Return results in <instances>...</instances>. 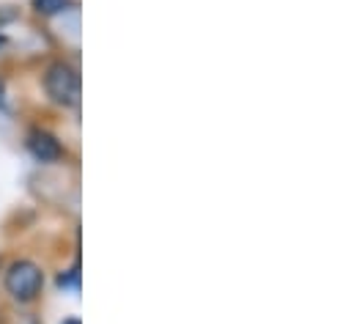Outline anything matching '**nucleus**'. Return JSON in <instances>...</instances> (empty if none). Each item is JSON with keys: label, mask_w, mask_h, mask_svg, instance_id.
Returning a JSON list of instances; mask_svg holds the SVG:
<instances>
[{"label": "nucleus", "mask_w": 354, "mask_h": 324, "mask_svg": "<svg viewBox=\"0 0 354 324\" xmlns=\"http://www.w3.org/2000/svg\"><path fill=\"white\" fill-rule=\"evenodd\" d=\"M41 283L44 275L33 261H14L6 272V291L19 303H30L41 291Z\"/></svg>", "instance_id": "f257e3e1"}, {"label": "nucleus", "mask_w": 354, "mask_h": 324, "mask_svg": "<svg viewBox=\"0 0 354 324\" xmlns=\"http://www.w3.org/2000/svg\"><path fill=\"white\" fill-rule=\"evenodd\" d=\"M44 88H47L50 99H53L55 105H64V107L77 105V99H80V78H77V72H75L69 64H64V61H58V64H53V66L47 69V75H44Z\"/></svg>", "instance_id": "f03ea898"}, {"label": "nucleus", "mask_w": 354, "mask_h": 324, "mask_svg": "<svg viewBox=\"0 0 354 324\" xmlns=\"http://www.w3.org/2000/svg\"><path fill=\"white\" fill-rule=\"evenodd\" d=\"M28 149H30V154L36 157L39 162H58L64 157V149H61V143L50 135V132H30V138H28Z\"/></svg>", "instance_id": "7ed1b4c3"}, {"label": "nucleus", "mask_w": 354, "mask_h": 324, "mask_svg": "<svg viewBox=\"0 0 354 324\" xmlns=\"http://www.w3.org/2000/svg\"><path fill=\"white\" fill-rule=\"evenodd\" d=\"M72 0H33V6H36V11H41V14H58L61 8H66Z\"/></svg>", "instance_id": "20e7f679"}, {"label": "nucleus", "mask_w": 354, "mask_h": 324, "mask_svg": "<svg viewBox=\"0 0 354 324\" xmlns=\"http://www.w3.org/2000/svg\"><path fill=\"white\" fill-rule=\"evenodd\" d=\"M64 324H80L77 319H69V322H64Z\"/></svg>", "instance_id": "39448f33"}, {"label": "nucleus", "mask_w": 354, "mask_h": 324, "mask_svg": "<svg viewBox=\"0 0 354 324\" xmlns=\"http://www.w3.org/2000/svg\"><path fill=\"white\" fill-rule=\"evenodd\" d=\"M3 44H6V36H0V47H3Z\"/></svg>", "instance_id": "423d86ee"}]
</instances>
